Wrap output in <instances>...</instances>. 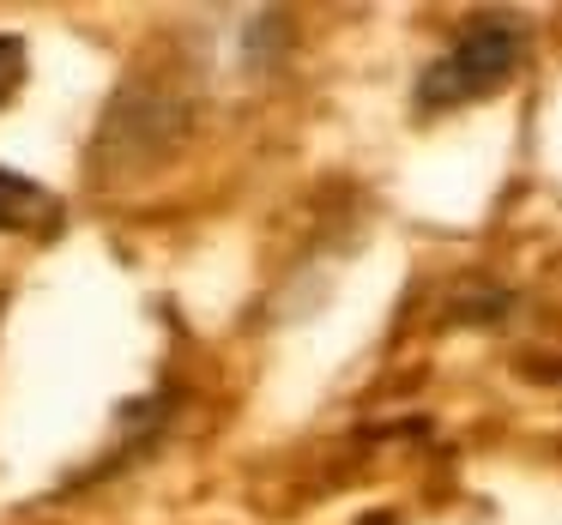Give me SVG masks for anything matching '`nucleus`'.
<instances>
[{
    "instance_id": "obj_1",
    "label": "nucleus",
    "mask_w": 562,
    "mask_h": 525,
    "mask_svg": "<svg viewBox=\"0 0 562 525\" xmlns=\"http://www.w3.org/2000/svg\"><path fill=\"white\" fill-rule=\"evenodd\" d=\"M526 49H532V31L514 13H484L477 25H465L436 61L417 73V115H448L465 110V103L502 91L514 73H520Z\"/></svg>"
},
{
    "instance_id": "obj_2",
    "label": "nucleus",
    "mask_w": 562,
    "mask_h": 525,
    "mask_svg": "<svg viewBox=\"0 0 562 525\" xmlns=\"http://www.w3.org/2000/svg\"><path fill=\"white\" fill-rule=\"evenodd\" d=\"M0 230L7 236H55L61 230V199L19 170H0Z\"/></svg>"
},
{
    "instance_id": "obj_3",
    "label": "nucleus",
    "mask_w": 562,
    "mask_h": 525,
    "mask_svg": "<svg viewBox=\"0 0 562 525\" xmlns=\"http://www.w3.org/2000/svg\"><path fill=\"white\" fill-rule=\"evenodd\" d=\"M19 85H25V37L0 31V103H13Z\"/></svg>"
}]
</instances>
